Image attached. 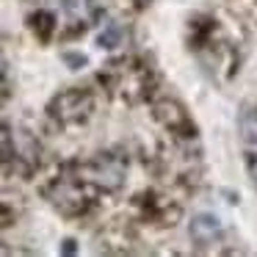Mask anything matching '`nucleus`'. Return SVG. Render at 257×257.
Segmentation results:
<instances>
[{
    "label": "nucleus",
    "instance_id": "1",
    "mask_svg": "<svg viewBox=\"0 0 257 257\" xmlns=\"http://www.w3.org/2000/svg\"><path fill=\"white\" fill-rule=\"evenodd\" d=\"M188 232H191V240L196 246H210L221 238V221L216 216H210V213H199V216L191 218Z\"/></svg>",
    "mask_w": 257,
    "mask_h": 257
},
{
    "label": "nucleus",
    "instance_id": "2",
    "mask_svg": "<svg viewBox=\"0 0 257 257\" xmlns=\"http://www.w3.org/2000/svg\"><path fill=\"white\" fill-rule=\"evenodd\" d=\"M91 180H94L97 185H102V188L113 191V188L122 185L124 169H122V163H119L116 158L105 155V158H100V161L94 163V169H91Z\"/></svg>",
    "mask_w": 257,
    "mask_h": 257
},
{
    "label": "nucleus",
    "instance_id": "3",
    "mask_svg": "<svg viewBox=\"0 0 257 257\" xmlns=\"http://www.w3.org/2000/svg\"><path fill=\"white\" fill-rule=\"evenodd\" d=\"M238 127H240V141H243L246 152L257 155V111L254 108H246L238 116Z\"/></svg>",
    "mask_w": 257,
    "mask_h": 257
},
{
    "label": "nucleus",
    "instance_id": "4",
    "mask_svg": "<svg viewBox=\"0 0 257 257\" xmlns=\"http://www.w3.org/2000/svg\"><path fill=\"white\" fill-rule=\"evenodd\" d=\"M116 39H119L116 28H111V31H105V34H100V45H105V47H116Z\"/></svg>",
    "mask_w": 257,
    "mask_h": 257
},
{
    "label": "nucleus",
    "instance_id": "5",
    "mask_svg": "<svg viewBox=\"0 0 257 257\" xmlns=\"http://www.w3.org/2000/svg\"><path fill=\"white\" fill-rule=\"evenodd\" d=\"M249 172H251V180L257 185V155H249Z\"/></svg>",
    "mask_w": 257,
    "mask_h": 257
}]
</instances>
